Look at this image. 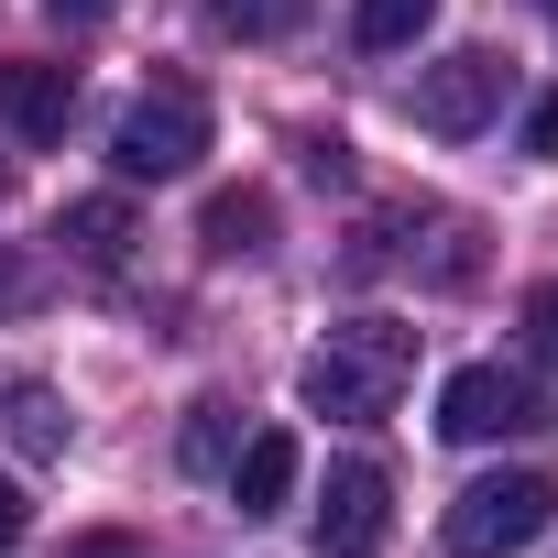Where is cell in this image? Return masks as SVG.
Segmentation results:
<instances>
[{
    "instance_id": "obj_9",
    "label": "cell",
    "mask_w": 558,
    "mask_h": 558,
    "mask_svg": "<svg viewBox=\"0 0 558 558\" xmlns=\"http://www.w3.org/2000/svg\"><path fill=\"white\" fill-rule=\"evenodd\" d=\"M197 241H208L219 263H252V252L274 241V197H263V186H219L208 219H197Z\"/></svg>"
},
{
    "instance_id": "obj_10",
    "label": "cell",
    "mask_w": 558,
    "mask_h": 558,
    "mask_svg": "<svg viewBox=\"0 0 558 558\" xmlns=\"http://www.w3.org/2000/svg\"><path fill=\"white\" fill-rule=\"evenodd\" d=\"M56 241H66L88 274H121V263H132V208H121V197H77V208L56 219Z\"/></svg>"
},
{
    "instance_id": "obj_11",
    "label": "cell",
    "mask_w": 558,
    "mask_h": 558,
    "mask_svg": "<svg viewBox=\"0 0 558 558\" xmlns=\"http://www.w3.org/2000/svg\"><path fill=\"white\" fill-rule=\"evenodd\" d=\"M307 12H318V0H208V34H230V45H286V34H307Z\"/></svg>"
},
{
    "instance_id": "obj_13",
    "label": "cell",
    "mask_w": 558,
    "mask_h": 558,
    "mask_svg": "<svg viewBox=\"0 0 558 558\" xmlns=\"http://www.w3.org/2000/svg\"><path fill=\"white\" fill-rule=\"evenodd\" d=\"M0 405H12V438H23L34 460H56V449H66V416H56V395H45V384H0Z\"/></svg>"
},
{
    "instance_id": "obj_14",
    "label": "cell",
    "mask_w": 558,
    "mask_h": 558,
    "mask_svg": "<svg viewBox=\"0 0 558 558\" xmlns=\"http://www.w3.org/2000/svg\"><path fill=\"white\" fill-rule=\"evenodd\" d=\"M230 449H241V405H219V395H208V405H197V427H186V449H175V460H186V471H230Z\"/></svg>"
},
{
    "instance_id": "obj_3",
    "label": "cell",
    "mask_w": 558,
    "mask_h": 558,
    "mask_svg": "<svg viewBox=\"0 0 558 558\" xmlns=\"http://www.w3.org/2000/svg\"><path fill=\"white\" fill-rule=\"evenodd\" d=\"M208 154V88L197 77H154L132 110H121V132H110V165L132 175V186H165V175H186Z\"/></svg>"
},
{
    "instance_id": "obj_5",
    "label": "cell",
    "mask_w": 558,
    "mask_h": 558,
    "mask_svg": "<svg viewBox=\"0 0 558 558\" xmlns=\"http://www.w3.org/2000/svg\"><path fill=\"white\" fill-rule=\"evenodd\" d=\"M493 110H504V56H482V45H460L416 77V132H438V143H471Z\"/></svg>"
},
{
    "instance_id": "obj_19",
    "label": "cell",
    "mask_w": 558,
    "mask_h": 558,
    "mask_svg": "<svg viewBox=\"0 0 558 558\" xmlns=\"http://www.w3.org/2000/svg\"><path fill=\"white\" fill-rule=\"evenodd\" d=\"M56 23H110V0H45Z\"/></svg>"
},
{
    "instance_id": "obj_7",
    "label": "cell",
    "mask_w": 558,
    "mask_h": 558,
    "mask_svg": "<svg viewBox=\"0 0 558 558\" xmlns=\"http://www.w3.org/2000/svg\"><path fill=\"white\" fill-rule=\"evenodd\" d=\"M0 121H12L23 143H66V121H77V66L12 56V66H0Z\"/></svg>"
},
{
    "instance_id": "obj_4",
    "label": "cell",
    "mask_w": 558,
    "mask_h": 558,
    "mask_svg": "<svg viewBox=\"0 0 558 558\" xmlns=\"http://www.w3.org/2000/svg\"><path fill=\"white\" fill-rule=\"evenodd\" d=\"M525 427H547V405H536V384H525V373H504V362L449 373V395H438V438L493 449V438H525Z\"/></svg>"
},
{
    "instance_id": "obj_1",
    "label": "cell",
    "mask_w": 558,
    "mask_h": 558,
    "mask_svg": "<svg viewBox=\"0 0 558 558\" xmlns=\"http://www.w3.org/2000/svg\"><path fill=\"white\" fill-rule=\"evenodd\" d=\"M405 373H416V329H395V318H351V329H329V351L307 362V405L340 416V427H373V416H395Z\"/></svg>"
},
{
    "instance_id": "obj_8",
    "label": "cell",
    "mask_w": 558,
    "mask_h": 558,
    "mask_svg": "<svg viewBox=\"0 0 558 558\" xmlns=\"http://www.w3.org/2000/svg\"><path fill=\"white\" fill-rule=\"evenodd\" d=\"M296 471H307L296 427H252V438L230 449V504H241V514H286V504H296Z\"/></svg>"
},
{
    "instance_id": "obj_16",
    "label": "cell",
    "mask_w": 558,
    "mask_h": 558,
    "mask_svg": "<svg viewBox=\"0 0 558 558\" xmlns=\"http://www.w3.org/2000/svg\"><path fill=\"white\" fill-rule=\"evenodd\" d=\"M525 154H558V88H547V99L525 110Z\"/></svg>"
},
{
    "instance_id": "obj_18",
    "label": "cell",
    "mask_w": 558,
    "mask_h": 558,
    "mask_svg": "<svg viewBox=\"0 0 558 558\" xmlns=\"http://www.w3.org/2000/svg\"><path fill=\"white\" fill-rule=\"evenodd\" d=\"M34 296V263H12V252H0V307H23Z\"/></svg>"
},
{
    "instance_id": "obj_15",
    "label": "cell",
    "mask_w": 558,
    "mask_h": 558,
    "mask_svg": "<svg viewBox=\"0 0 558 558\" xmlns=\"http://www.w3.org/2000/svg\"><path fill=\"white\" fill-rule=\"evenodd\" d=\"M525 351H536V362H558V274L525 296Z\"/></svg>"
},
{
    "instance_id": "obj_6",
    "label": "cell",
    "mask_w": 558,
    "mask_h": 558,
    "mask_svg": "<svg viewBox=\"0 0 558 558\" xmlns=\"http://www.w3.org/2000/svg\"><path fill=\"white\" fill-rule=\"evenodd\" d=\"M384 525H395V482L373 460H340L329 493H318V558H373Z\"/></svg>"
},
{
    "instance_id": "obj_12",
    "label": "cell",
    "mask_w": 558,
    "mask_h": 558,
    "mask_svg": "<svg viewBox=\"0 0 558 558\" xmlns=\"http://www.w3.org/2000/svg\"><path fill=\"white\" fill-rule=\"evenodd\" d=\"M427 23H438V0H362V12H351V34H362L373 56H405Z\"/></svg>"
},
{
    "instance_id": "obj_17",
    "label": "cell",
    "mask_w": 558,
    "mask_h": 558,
    "mask_svg": "<svg viewBox=\"0 0 558 558\" xmlns=\"http://www.w3.org/2000/svg\"><path fill=\"white\" fill-rule=\"evenodd\" d=\"M23 525H34V504H23L12 482H0V547H23Z\"/></svg>"
},
{
    "instance_id": "obj_2",
    "label": "cell",
    "mask_w": 558,
    "mask_h": 558,
    "mask_svg": "<svg viewBox=\"0 0 558 558\" xmlns=\"http://www.w3.org/2000/svg\"><path fill=\"white\" fill-rule=\"evenodd\" d=\"M558 525V482L547 471H482L449 514H438V547L449 558H514Z\"/></svg>"
},
{
    "instance_id": "obj_20",
    "label": "cell",
    "mask_w": 558,
    "mask_h": 558,
    "mask_svg": "<svg viewBox=\"0 0 558 558\" xmlns=\"http://www.w3.org/2000/svg\"><path fill=\"white\" fill-rule=\"evenodd\" d=\"M536 12H558V0H536Z\"/></svg>"
}]
</instances>
